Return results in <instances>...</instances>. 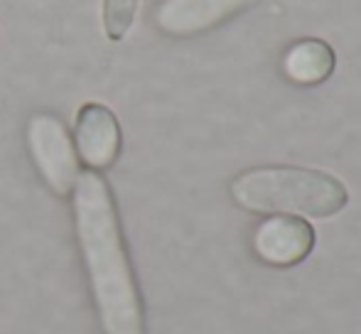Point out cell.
Returning <instances> with one entry per match:
<instances>
[{
  "label": "cell",
  "mask_w": 361,
  "mask_h": 334,
  "mask_svg": "<svg viewBox=\"0 0 361 334\" xmlns=\"http://www.w3.org/2000/svg\"><path fill=\"white\" fill-rule=\"evenodd\" d=\"M76 246L104 334H145L143 297L114 192L101 172L81 170L72 192Z\"/></svg>",
  "instance_id": "1"
},
{
  "label": "cell",
  "mask_w": 361,
  "mask_h": 334,
  "mask_svg": "<svg viewBox=\"0 0 361 334\" xmlns=\"http://www.w3.org/2000/svg\"><path fill=\"white\" fill-rule=\"evenodd\" d=\"M238 206L256 214L334 216L347 206L349 192L334 175L305 167H256L231 182Z\"/></svg>",
  "instance_id": "2"
},
{
  "label": "cell",
  "mask_w": 361,
  "mask_h": 334,
  "mask_svg": "<svg viewBox=\"0 0 361 334\" xmlns=\"http://www.w3.org/2000/svg\"><path fill=\"white\" fill-rule=\"evenodd\" d=\"M27 153L44 185L57 197H72L74 185L81 175L72 133L54 113H35L25 130Z\"/></svg>",
  "instance_id": "3"
},
{
  "label": "cell",
  "mask_w": 361,
  "mask_h": 334,
  "mask_svg": "<svg viewBox=\"0 0 361 334\" xmlns=\"http://www.w3.org/2000/svg\"><path fill=\"white\" fill-rule=\"evenodd\" d=\"M72 140L79 163L86 170L101 172V175L116 165L121 148H123L118 118L109 106L99 101H89L76 111Z\"/></svg>",
  "instance_id": "4"
},
{
  "label": "cell",
  "mask_w": 361,
  "mask_h": 334,
  "mask_svg": "<svg viewBox=\"0 0 361 334\" xmlns=\"http://www.w3.org/2000/svg\"><path fill=\"white\" fill-rule=\"evenodd\" d=\"M256 0H162L155 25L172 37L200 35L248 10Z\"/></svg>",
  "instance_id": "5"
},
{
  "label": "cell",
  "mask_w": 361,
  "mask_h": 334,
  "mask_svg": "<svg viewBox=\"0 0 361 334\" xmlns=\"http://www.w3.org/2000/svg\"><path fill=\"white\" fill-rule=\"evenodd\" d=\"M314 249V229L305 219L273 216L263 221L253 236V251L268 266H298Z\"/></svg>",
  "instance_id": "6"
},
{
  "label": "cell",
  "mask_w": 361,
  "mask_h": 334,
  "mask_svg": "<svg viewBox=\"0 0 361 334\" xmlns=\"http://www.w3.org/2000/svg\"><path fill=\"white\" fill-rule=\"evenodd\" d=\"M334 72V49L322 39H300L286 54V74L295 84H322Z\"/></svg>",
  "instance_id": "7"
},
{
  "label": "cell",
  "mask_w": 361,
  "mask_h": 334,
  "mask_svg": "<svg viewBox=\"0 0 361 334\" xmlns=\"http://www.w3.org/2000/svg\"><path fill=\"white\" fill-rule=\"evenodd\" d=\"M140 0H104V32L111 42H121L130 32Z\"/></svg>",
  "instance_id": "8"
}]
</instances>
